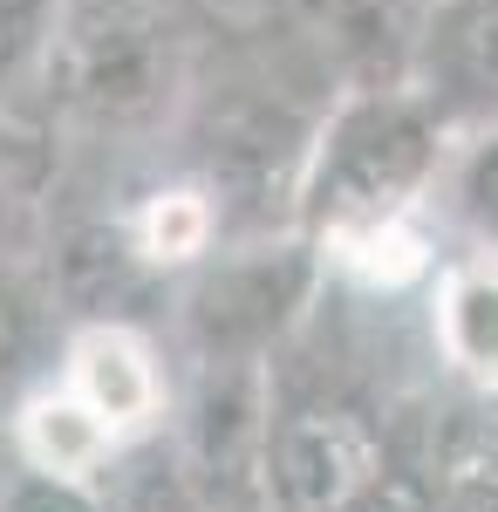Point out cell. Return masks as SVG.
Returning <instances> with one entry per match:
<instances>
[{
    "label": "cell",
    "instance_id": "obj_1",
    "mask_svg": "<svg viewBox=\"0 0 498 512\" xmlns=\"http://www.w3.org/2000/svg\"><path fill=\"white\" fill-rule=\"evenodd\" d=\"M192 55L151 0H69L48 41V96L103 137H137L178 110Z\"/></svg>",
    "mask_w": 498,
    "mask_h": 512
},
{
    "label": "cell",
    "instance_id": "obj_2",
    "mask_svg": "<svg viewBox=\"0 0 498 512\" xmlns=\"http://www.w3.org/2000/svg\"><path fill=\"white\" fill-rule=\"evenodd\" d=\"M444 158V117L423 89H355L321 117L301 178V219L314 239L410 212Z\"/></svg>",
    "mask_w": 498,
    "mask_h": 512
},
{
    "label": "cell",
    "instance_id": "obj_3",
    "mask_svg": "<svg viewBox=\"0 0 498 512\" xmlns=\"http://www.w3.org/2000/svg\"><path fill=\"white\" fill-rule=\"evenodd\" d=\"M321 123H307L301 110H287L280 96L260 89H226L205 96L192 123V158H198V185L219 198V219L232 233L239 226H273L280 205L301 212V178L314 158Z\"/></svg>",
    "mask_w": 498,
    "mask_h": 512
},
{
    "label": "cell",
    "instance_id": "obj_4",
    "mask_svg": "<svg viewBox=\"0 0 498 512\" xmlns=\"http://www.w3.org/2000/svg\"><path fill=\"white\" fill-rule=\"evenodd\" d=\"M321 274V239H253L226 260H198L185 287V342L198 362H260L294 328V315L314 294Z\"/></svg>",
    "mask_w": 498,
    "mask_h": 512
},
{
    "label": "cell",
    "instance_id": "obj_5",
    "mask_svg": "<svg viewBox=\"0 0 498 512\" xmlns=\"http://www.w3.org/2000/svg\"><path fill=\"white\" fill-rule=\"evenodd\" d=\"M389 465L383 437L348 403H301L273 417L267 444V492H280L294 512H348L355 492Z\"/></svg>",
    "mask_w": 498,
    "mask_h": 512
},
{
    "label": "cell",
    "instance_id": "obj_6",
    "mask_svg": "<svg viewBox=\"0 0 498 512\" xmlns=\"http://www.w3.org/2000/svg\"><path fill=\"white\" fill-rule=\"evenodd\" d=\"M267 376L260 362H205V383L192 403V472L219 499H246L267 478Z\"/></svg>",
    "mask_w": 498,
    "mask_h": 512
},
{
    "label": "cell",
    "instance_id": "obj_7",
    "mask_svg": "<svg viewBox=\"0 0 498 512\" xmlns=\"http://www.w3.org/2000/svg\"><path fill=\"white\" fill-rule=\"evenodd\" d=\"M417 89L437 117L498 123V0H437L423 14Z\"/></svg>",
    "mask_w": 498,
    "mask_h": 512
},
{
    "label": "cell",
    "instance_id": "obj_8",
    "mask_svg": "<svg viewBox=\"0 0 498 512\" xmlns=\"http://www.w3.org/2000/svg\"><path fill=\"white\" fill-rule=\"evenodd\" d=\"M69 390L110 424V437L151 431L157 403H164V376H157V355L151 342L130 328V321H103V328H89L69 355Z\"/></svg>",
    "mask_w": 498,
    "mask_h": 512
},
{
    "label": "cell",
    "instance_id": "obj_9",
    "mask_svg": "<svg viewBox=\"0 0 498 512\" xmlns=\"http://www.w3.org/2000/svg\"><path fill=\"white\" fill-rule=\"evenodd\" d=\"M151 280H157V267H151V253L137 246L130 219H123V226H82V233H69L62 253H55V294H62L89 328L130 321L137 301L151 294Z\"/></svg>",
    "mask_w": 498,
    "mask_h": 512
},
{
    "label": "cell",
    "instance_id": "obj_10",
    "mask_svg": "<svg viewBox=\"0 0 498 512\" xmlns=\"http://www.w3.org/2000/svg\"><path fill=\"white\" fill-rule=\"evenodd\" d=\"M423 478L437 492V512H498V390L437 417Z\"/></svg>",
    "mask_w": 498,
    "mask_h": 512
},
{
    "label": "cell",
    "instance_id": "obj_11",
    "mask_svg": "<svg viewBox=\"0 0 498 512\" xmlns=\"http://www.w3.org/2000/svg\"><path fill=\"white\" fill-rule=\"evenodd\" d=\"M21 444H28V465L35 472H55V478H82V472H96V465L116 458L110 424L76 390H55V396H41V403H28Z\"/></svg>",
    "mask_w": 498,
    "mask_h": 512
},
{
    "label": "cell",
    "instance_id": "obj_12",
    "mask_svg": "<svg viewBox=\"0 0 498 512\" xmlns=\"http://www.w3.org/2000/svg\"><path fill=\"white\" fill-rule=\"evenodd\" d=\"M130 233L151 253L157 274H171V267H198L212 253V239L226 233V219H219V198L205 192V185H164V192L144 198V212L130 219Z\"/></svg>",
    "mask_w": 498,
    "mask_h": 512
},
{
    "label": "cell",
    "instance_id": "obj_13",
    "mask_svg": "<svg viewBox=\"0 0 498 512\" xmlns=\"http://www.w3.org/2000/svg\"><path fill=\"white\" fill-rule=\"evenodd\" d=\"M437 335H444V355L478 390H498V274L492 267H471V274H458L444 287Z\"/></svg>",
    "mask_w": 498,
    "mask_h": 512
},
{
    "label": "cell",
    "instance_id": "obj_14",
    "mask_svg": "<svg viewBox=\"0 0 498 512\" xmlns=\"http://www.w3.org/2000/svg\"><path fill=\"white\" fill-rule=\"evenodd\" d=\"M321 253L342 260L348 274L369 280V287H410V280L430 267V239L417 233L410 212H396V219H369V226H348V233H328V239H321Z\"/></svg>",
    "mask_w": 498,
    "mask_h": 512
},
{
    "label": "cell",
    "instance_id": "obj_15",
    "mask_svg": "<svg viewBox=\"0 0 498 512\" xmlns=\"http://www.w3.org/2000/svg\"><path fill=\"white\" fill-rule=\"evenodd\" d=\"M41 171H48L41 137H28V130H7V123H0V253L28 233L35 198H41Z\"/></svg>",
    "mask_w": 498,
    "mask_h": 512
},
{
    "label": "cell",
    "instance_id": "obj_16",
    "mask_svg": "<svg viewBox=\"0 0 498 512\" xmlns=\"http://www.w3.org/2000/svg\"><path fill=\"white\" fill-rule=\"evenodd\" d=\"M110 485H116L110 512H178L185 472L164 444H144V451H130V472H110Z\"/></svg>",
    "mask_w": 498,
    "mask_h": 512
},
{
    "label": "cell",
    "instance_id": "obj_17",
    "mask_svg": "<svg viewBox=\"0 0 498 512\" xmlns=\"http://www.w3.org/2000/svg\"><path fill=\"white\" fill-rule=\"evenodd\" d=\"M62 7L55 0H0V89L21 76L35 55H48Z\"/></svg>",
    "mask_w": 498,
    "mask_h": 512
},
{
    "label": "cell",
    "instance_id": "obj_18",
    "mask_svg": "<svg viewBox=\"0 0 498 512\" xmlns=\"http://www.w3.org/2000/svg\"><path fill=\"white\" fill-rule=\"evenodd\" d=\"M458 212L498 246V123H485L458 158Z\"/></svg>",
    "mask_w": 498,
    "mask_h": 512
},
{
    "label": "cell",
    "instance_id": "obj_19",
    "mask_svg": "<svg viewBox=\"0 0 498 512\" xmlns=\"http://www.w3.org/2000/svg\"><path fill=\"white\" fill-rule=\"evenodd\" d=\"M28 349H35V294L14 267H0V383L28 362Z\"/></svg>",
    "mask_w": 498,
    "mask_h": 512
},
{
    "label": "cell",
    "instance_id": "obj_20",
    "mask_svg": "<svg viewBox=\"0 0 498 512\" xmlns=\"http://www.w3.org/2000/svg\"><path fill=\"white\" fill-rule=\"evenodd\" d=\"M348 512H437V492H430L423 465H383V472L355 492Z\"/></svg>",
    "mask_w": 498,
    "mask_h": 512
},
{
    "label": "cell",
    "instance_id": "obj_21",
    "mask_svg": "<svg viewBox=\"0 0 498 512\" xmlns=\"http://www.w3.org/2000/svg\"><path fill=\"white\" fill-rule=\"evenodd\" d=\"M0 512H103L89 492H82L76 478H55V472H35V478H21L14 492H7V506Z\"/></svg>",
    "mask_w": 498,
    "mask_h": 512
},
{
    "label": "cell",
    "instance_id": "obj_22",
    "mask_svg": "<svg viewBox=\"0 0 498 512\" xmlns=\"http://www.w3.org/2000/svg\"><path fill=\"white\" fill-rule=\"evenodd\" d=\"M205 7H212V21H226V28H260L273 0H205Z\"/></svg>",
    "mask_w": 498,
    "mask_h": 512
},
{
    "label": "cell",
    "instance_id": "obj_23",
    "mask_svg": "<svg viewBox=\"0 0 498 512\" xmlns=\"http://www.w3.org/2000/svg\"><path fill=\"white\" fill-rule=\"evenodd\" d=\"M239 512H253V506H239Z\"/></svg>",
    "mask_w": 498,
    "mask_h": 512
}]
</instances>
